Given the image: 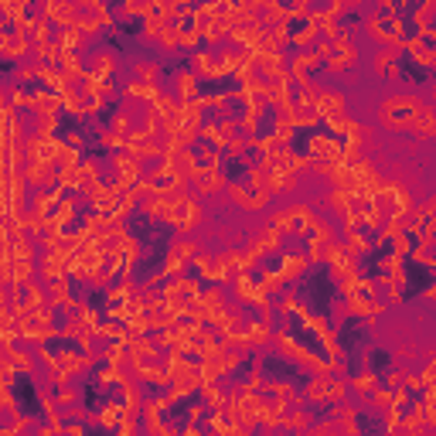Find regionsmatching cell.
Returning a JSON list of instances; mask_svg holds the SVG:
<instances>
[{
	"label": "cell",
	"mask_w": 436,
	"mask_h": 436,
	"mask_svg": "<svg viewBox=\"0 0 436 436\" xmlns=\"http://www.w3.org/2000/svg\"><path fill=\"white\" fill-rule=\"evenodd\" d=\"M420 106H422V99L416 93H392L378 103L375 120L382 126H389V130H395V133H405V130H412V123H416Z\"/></svg>",
	"instance_id": "obj_1"
},
{
	"label": "cell",
	"mask_w": 436,
	"mask_h": 436,
	"mask_svg": "<svg viewBox=\"0 0 436 436\" xmlns=\"http://www.w3.org/2000/svg\"><path fill=\"white\" fill-rule=\"evenodd\" d=\"M191 68L198 72V78L232 76V65H229L222 48H198V51H191Z\"/></svg>",
	"instance_id": "obj_2"
},
{
	"label": "cell",
	"mask_w": 436,
	"mask_h": 436,
	"mask_svg": "<svg viewBox=\"0 0 436 436\" xmlns=\"http://www.w3.org/2000/svg\"><path fill=\"white\" fill-rule=\"evenodd\" d=\"M307 157H311V160H327V164L341 167L344 143L338 140V137H331V133H313V137H307Z\"/></svg>",
	"instance_id": "obj_3"
},
{
	"label": "cell",
	"mask_w": 436,
	"mask_h": 436,
	"mask_svg": "<svg viewBox=\"0 0 436 436\" xmlns=\"http://www.w3.org/2000/svg\"><path fill=\"white\" fill-rule=\"evenodd\" d=\"M225 194H229V202H232L235 208H242V212H259V208L269 204V191H256V187H249L246 181H232Z\"/></svg>",
	"instance_id": "obj_4"
},
{
	"label": "cell",
	"mask_w": 436,
	"mask_h": 436,
	"mask_svg": "<svg viewBox=\"0 0 436 436\" xmlns=\"http://www.w3.org/2000/svg\"><path fill=\"white\" fill-rule=\"evenodd\" d=\"M68 263H72V256H65L62 249L41 252V259H38V280L41 283L65 280V276H68Z\"/></svg>",
	"instance_id": "obj_5"
},
{
	"label": "cell",
	"mask_w": 436,
	"mask_h": 436,
	"mask_svg": "<svg viewBox=\"0 0 436 436\" xmlns=\"http://www.w3.org/2000/svg\"><path fill=\"white\" fill-rule=\"evenodd\" d=\"M331 276L338 283H344V280H358L361 276V269H358V256H351V252L344 249V246H338V252L331 256Z\"/></svg>",
	"instance_id": "obj_6"
},
{
	"label": "cell",
	"mask_w": 436,
	"mask_h": 436,
	"mask_svg": "<svg viewBox=\"0 0 436 436\" xmlns=\"http://www.w3.org/2000/svg\"><path fill=\"white\" fill-rule=\"evenodd\" d=\"M399 51H392V48H378L372 55V72L382 78H389V82H399L403 78V72H399Z\"/></svg>",
	"instance_id": "obj_7"
},
{
	"label": "cell",
	"mask_w": 436,
	"mask_h": 436,
	"mask_svg": "<svg viewBox=\"0 0 436 436\" xmlns=\"http://www.w3.org/2000/svg\"><path fill=\"white\" fill-rule=\"evenodd\" d=\"M198 89H202V78H198L194 68H181L174 76V95H177V103H198L202 99Z\"/></svg>",
	"instance_id": "obj_8"
},
{
	"label": "cell",
	"mask_w": 436,
	"mask_h": 436,
	"mask_svg": "<svg viewBox=\"0 0 436 436\" xmlns=\"http://www.w3.org/2000/svg\"><path fill=\"white\" fill-rule=\"evenodd\" d=\"M307 269H311V259H307L303 252H283L280 269H276V273H280V280L286 283V286H294V283L300 280Z\"/></svg>",
	"instance_id": "obj_9"
},
{
	"label": "cell",
	"mask_w": 436,
	"mask_h": 436,
	"mask_svg": "<svg viewBox=\"0 0 436 436\" xmlns=\"http://www.w3.org/2000/svg\"><path fill=\"white\" fill-rule=\"evenodd\" d=\"M95 416H99V426H103V430L116 433V430L123 426V420H126V405L120 403V399H106V403H99Z\"/></svg>",
	"instance_id": "obj_10"
},
{
	"label": "cell",
	"mask_w": 436,
	"mask_h": 436,
	"mask_svg": "<svg viewBox=\"0 0 436 436\" xmlns=\"http://www.w3.org/2000/svg\"><path fill=\"white\" fill-rule=\"evenodd\" d=\"M317 109H321V120H327V123H331V120H341V116H348V95L327 89V93L321 95Z\"/></svg>",
	"instance_id": "obj_11"
},
{
	"label": "cell",
	"mask_w": 436,
	"mask_h": 436,
	"mask_svg": "<svg viewBox=\"0 0 436 436\" xmlns=\"http://www.w3.org/2000/svg\"><path fill=\"white\" fill-rule=\"evenodd\" d=\"M412 133H416V143L436 137V106L433 103H422L420 113H416V123H412Z\"/></svg>",
	"instance_id": "obj_12"
},
{
	"label": "cell",
	"mask_w": 436,
	"mask_h": 436,
	"mask_svg": "<svg viewBox=\"0 0 436 436\" xmlns=\"http://www.w3.org/2000/svg\"><path fill=\"white\" fill-rule=\"evenodd\" d=\"M45 294H48V307H55V311H62V307H68V303H76V296H72V283H68V276L65 280H51L45 283Z\"/></svg>",
	"instance_id": "obj_13"
},
{
	"label": "cell",
	"mask_w": 436,
	"mask_h": 436,
	"mask_svg": "<svg viewBox=\"0 0 436 436\" xmlns=\"http://www.w3.org/2000/svg\"><path fill=\"white\" fill-rule=\"evenodd\" d=\"M331 382H334V378H327V375H311V382L303 385V399H307V405H327Z\"/></svg>",
	"instance_id": "obj_14"
},
{
	"label": "cell",
	"mask_w": 436,
	"mask_h": 436,
	"mask_svg": "<svg viewBox=\"0 0 436 436\" xmlns=\"http://www.w3.org/2000/svg\"><path fill=\"white\" fill-rule=\"evenodd\" d=\"M116 68H120V58H116L113 51H95V55H93V68H89V76H95L99 82H109V78L116 76Z\"/></svg>",
	"instance_id": "obj_15"
},
{
	"label": "cell",
	"mask_w": 436,
	"mask_h": 436,
	"mask_svg": "<svg viewBox=\"0 0 436 436\" xmlns=\"http://www.w3.org/2000/svg\"><path fill=\"white\" fill-rule=\"evenodd\" d=\"M246 344H249V351H259L266 344H273V327L266 324V321H252L246 324Z\"/></svg>",
	"instance_id": "obj_16"
},
{
	"label": "cell",
	"mask_w": 436,
	"mask_h": 436,
	"mask_svg": "<svg viewBox=\"0 0 436 436\" xmlns=\"http://www.w3.org/2000/svg\"><path fill=\"white\" fill-rule=\"evenodd\" d=\"M324 65H327V72H348V68L358 65V48H334Z\"/></svg>",
	"instance_id": "obj_17"
},
{
	"label": "cell",
	"mask_w": 436,
	"mask_h": 436,
	"mask_svg": "<svg viewBox=\"0 0 436 436\" xmlns=\"http://www.w3.org/2000/svg\"><path fill=\"white\" fill-rule=\"evenodd\" d=\"M375 246V239L368 232H361V229H348L344 232V249L351 252V256H368Z\"/></svg>",
	"instance_id": "obj_18"
},
{
	"label": "cell",
	"mask_w": 436,
	"mask_h": 436,
	"mask_svg": "<svg viewBox=\"0 0 436 436\" xmlns=\"http://www.w3.org/2000/svg\"><path fill=\"white\" fill-rule=\"evenodd\" d=\"M290 120H294L296 130H311V126L321 123V109L313 106V103H296L294 113H290Z\"/></svg>",
	"instance_id": "obj_19"
},
{
	"label": "cell",
	"mask_w": 436,
	"mask_h": 436,
	"mask_svg": "<svg viewBox=\"0 0 436 436\" xmlns=\"http://www.w3.org/2000/svg\"><path fill=\"white\" fill-rule=\"evenodd\" d=\"M290 191H296V174L269 171V198H286Z\"/></svg>",
	"instance_id": "obj_20"
},
{
	"label": "cell",
	"mask_w": 436,
	"mask_h": 436,
	"mask_svg": "<svg viewBox=\"0 0 436 436\" xmlns=\"http://www.w3.org/2000/svg\"><path fill=\"white\" fill-rule=\"evenodd\" d=\"M171 252H177L187 263H194V259L202 256V242H198V235H177L171 242Z\"/></svg>",
	"instance_id": "obj_21"
},
{
	"label": "cell",
	"mask_w": 436,
	"mask_h": 436,
	"mask_svg": "<svg viewBox=\"0 0 436 436\" xmlns=\"http://www.w3.org/2000/svg\"><path fill=\"white\" fill-rule=\"evenodd\" d=\"M212 361L218 365V372H222V375H229V372H235V368L242 365V351H232V348H225V344H222Z\"/></svg>",
	"instance_id": "obj_22"
},
{
	"label": "cell",
	"mask_w": 436,
	"mask_h": 436,
	"mask_svg": "<svg viewBox=\"0 0 436 436\" xmlns=\"http://www.w3.org/2000/svg\"><path fill=\"white\" fill-rule=\"evenodd\" d=\"M348 385H351V392H355V395H372L382 382H378V375H375V372H358L355 378H348Z\"/></svg>",
	"instance_id": "obj_23"
},
{
	"label": "cell",
	"mask_w": 436,
	"mask_h": 436,
	"mask_svg": "<svg viewBox=\"0 0 436 436\" xmlns=\"http://www.w3.org/2000/svg\"><path fill=\"white\" fill-rule=\"evenodd\" d=\"M202 140L208 143V147H215V150H225V147H229L225 133H222V123H215V120H204V126H202Z\"/></svg>",
	"instance_id": "obj_24"
},
{
	"label": "cell",
	"mask_w": 436,
	"mask_h": 436,
	"mask_svg": "<svg viewBox=\"0 0 436 436\" xmlns=\"http://www.w3.org/2000/svg\"><path fill=\"white\" fill-rule=\"evenodd\" d=\"M202 399H204V405H208V409H225V405H229V392H222L218 389V385H202Z\"/></svg>",
	"instance_id": "obj_25"
},
{
	"label": "cell",
	"mask_w": 436,
	"mask_h": 436,
	"mask_svg": "<svg viewBox=\"0 0 436 436\" xmlns=\"http://www.w3.org/2000/svg\"><path fill=\"white\" fill-rule=\"evenodd\" d=\"M157 45L164 48V51H177V48H181V21H177V24H164Z\"/></svg>",
	"instance_id": "obj_26"
},
{
	"label": "cell",
	"mask_w": 436,
	"mask_h": 436,
	"mask_svg": "<svg viewBox=\"0 0 436 436\" xmlns=\"http://www.w3.org/2000/svg\"><path fill=\"white\" fill-rule=\"evenodd\" d=\"M78 317H82V324L89 327V331H99V327H103V311H95V307H89V303L82 307Z\"/></svg>",
	"instance_id": "obj_27"
},
{
	"label": "cell",
	"mask_w": 436,
	"mask_h": 436,
	"mask_svg": "<svg viewBox=\"0 0 436 436\" xmlns=\"http://www.w3.org/2000/svg\"><path fill=\"white\" fill-rule=\"evenodd\" d=\"M160 31H164V21L160 17H147L143 21V38L147 41H160Z\"/></svg>",
	"instance_id": "obj_28"
},
{
	"label": "cell",
	"mask_w": 436,
	"mask_h": 436,
	"mask_svg": "<svg viewBox=\"0 0 436 436\" xmlns=\"http://www.w3.org/2000/svg\"><path fill=\"white\" fill-rule=\"evenodd\" d=\"M62 436H85V422L68 420V422H65V430H62Z\"/></svg>",
	"instance_id": "obj_29"
},
{
	"label": "cell",
	"mask_w": 436,
	"mask_h": 436,
	"mask_svg": "<svg viewBox=\"0 0 436 436\" xmlns=\"http://www.w3.org/2000/svg\"><path fill=\"white\" fill-rule=\"evenodd\" d=\"M389 436H416V433H412V430H409V426H405V422H399V426H395V430H389Z\"/></svg>",
	"instance_id": "obj_30"
},
{
	"label": "cell",
	"mask_w": 436,
	"mask_h": 436,
	"mask_svg": "<svg viewBox=\"0 0 436 436\" xmlns=\"http://www.w3.org/2000/svg\"><path fill=\"white\" fill-rule=\"evenodd\" d=\"M422 208H426V218H430V222H436V194L426 204H422Z\"/></svg>",
	"instance_id": "obj_31"
},
{
	"label": "cell",
	"mask_w": 436,
	"mask_h": 436,
	"mask_svg": "<svg viewBox=\"0 0 436 436\" xmlns=\"http://www.w3.org/2000/svg\"><path fill=\"white\" fill-rule=\"evenodd\" d=\"M422 300H436V283H433V286H426V290H422Z\"/></svg>",
	"instance_id": "obj_32"
}]
</instances>
